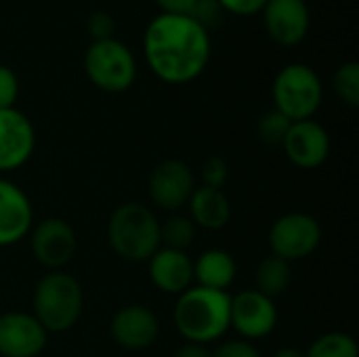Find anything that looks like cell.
Returning a JSON list of instances; mask_svg holds the SVG:
<instances>
[{"mask_svg": "<svg viewBox=\"0 0 359 357\" xmlns=\"http://www.w3.org/2000/svg\"><path fill=\"white\" fill-rule=\"evenodd\" d=\"M212 53L208 29L191 15L158 13L145 27L143 55L166 84H189L204 74Z\"/></svg>", "mask_w": 359, "mask_h": 357, "instance_id": "1", "label": "cell"}, {"mask_svg": "<svg viewBox=\"0 0 359 357\" xmlns=\"http://www.w3.org/2000/svg\"><path fill=\"white\" fill-rule=\"evenodd\" d=\"M231 297L223 290L191 286L179 295L172 318L185 343L208 345L229 330Z\"/></svg>", "mask_w": 359, "mask_h": 357, "instance_id": "2", "label": "cell"}, {"mask_svg": "<svg viewBox=\"0 0 359 357\" xmlns=\"http://www.w3.org/2000/svg\"><path fill=\"white\" fill-rule=\"evenodd\" d=\"M111 250L130 263L149 261L160 244V221L154 210L139 202L120 204L107 221Z\"/></svg>", "mask_w": 359, "mask_h": 357, "instance_id": "3", "label": "cell"}, {"mask_svg": "<svg viewBox=\"0 0 359 357\" xmlns=\"http://www.w3.org/2000/svg\"><path fill=\"white\" fill-rule=\"evenodd\" d=\"M34 318L46 332H65L76 326L82 316L84 295L80 282L63 271L42 276L32 297Z\"/></svg>", "mask_w": 359, "mask_h": 357, "instance_id": "4", "label": "cell"}, {"mask_svg": "<svg viewBox=\"0 0 359 357\" xmlns=\"http://www.w3.org/2000/svg\"><path fill=\"white\" fill-rule=\"evenodd\" d=\"M271 97L273 109L290 122L311 120L322 105L324 84L313 67L305 63H290L276 74Z\"/></svg>", "mask_w": 359, "mask_h": 357, "instance_id": "5", "label": "cell"}, {"mask_svg": "<svg viewBox=\"0 0 359 357\" xmlns=\"http://www.w3.org/2000/svg\"><path fill=\"white\" fill-rule=\"evenodd\" d=\"M84 74L103 93H124L135 84L137 59L118 38L90 42L84 53Z\"/></svg>", "mask_w": 359, "mask_h": 357, "instance_id": "6", "label": "cell"}, {"mask_svg": "<svg viewBox=\"0 0 359 357\" xmlns=\"http://www.w3.org/2000/svg\"><path fill=\"white\" fill-rule=\"evenodd\" d=\"M322 242V225L307 213H288L276 219L269 229L271 255L294 263L311 257Z\"/></svg>", "mask_w": 359, "mask_h": 357, "instance_id": "7", "label": "cell"}, {"mask_svg": "<svg viewBox=\"0 0 359 357\" xmlns=\"http://www.w3.org/2000/svg\"><path fill=\"white\" fill-rule=\"evenodd\" d=\"M278 326V307L273 299L259 290H242L231 297L229 303V328H233L244 341H261L269 337Z\"/></svg>", "mask_w": 359, "mask_h": 357, "instance_id": "8", "label": "cell"}, {"mask_svg": "<svg viewBox=\"0 0 359 357\" xmlns=\"http://www.w3.org/2000/svg\"><path fill=\"white\" fill-rule=\"evenodd\" d=\"M76 246H78L76 231L63 219L48 217L32 229V238H29L32 255L46 269L59 271L61 267H65L74 259Z\"/></svg>", "mask_w": 359, "mask_h": 357, "instance_id": "9", "label": "cell"}, {"mask_svg": "<svg viewBox=\"0 0 359 357\" xmlns=\"http://www.w3.org/2000/svg\"><path fill=\"white\" fill-rule=\"evenodd\" d=\"M196 187V177L189 164L175 158L156 164L147 183L151 202L162 210H179L187 206Z\"/></svg>", "mask_w": 359, "mask_h": 357, "instance_id": "10", "label": "cell"}, {"mask_svg": "<svg viewBox=\"0 0 359 357\" xmlns=\"http://www.w3.org/2000/svg\"><path fill=\"white\" fill-rule=\"evenodd\" d=\"M261 15L267 36L280 46H297L309 34L311 13L307 0H267Z\"/></svg>", "mask_w": 359, "mask_h": 357, "instance_id": "11", "label": "cell"}, {"mask_svg": "<svg viewBox=\"0 0 359 357\" xmlns=\"http://www.w3.org/2000/svg\"><path fill=\"white\" fill-rule=\"evenodd\" d=\"M282 149L294 166L313 170L320 168L330 156V135L313 118L292 122L282 141Z\"/></svg>", "mask_w": 359, "mask_h": 357, "instance_id": "12", "label": "cell"}, {"mask_svg": "<svg viewBox=\"0 0 359 357\" xmlns=\"http://www.w3.org/2000/svg\"><path fill=\"white\" fill-rule=\"evenodd\" d=\"M48 341V332L42 324L23 311L0 314V356L38 357Z\"/></svg>", "mask_w": 359, "mask_h": 357, "instance_id": "13", "label": "cell"}, {"mask_svg": "<svg viewBox=\"0 0 359 357\" xmlns=\"http://www.w3.org/2000/svg\"><path fill=\"white\" fill-rule=\"evenodd\" d=\"M36 147V130L17 107L0 109V173L23 166Z\"/></svg>", "mask_w": 359, "mask_h": 357, "instance_id": "14", "label": "cell"}, {"mask_svg": "<svg viewBox=\"0 0 359 357\" xmlns=\"http://www.w3.org/2000/svg\"><path fill=\"white\" fill-rule=\"evenodd\" d=\"M111 339L128 351H143L151 347L160 335L156 314L143 305H126L111 318Z\"/></svg>", "mask_w": 359, "mask_h": 357, "instance_id": "15", "label": "cell"}, {"mask_svg": "<svg viewBox=\"0 0 359 357\" xmlns=\"http://www.w3.org/2000/svg\"><path fill=\"white\" fill-rule=\"evenodd\" d=\"M149 280L164 295H183L194 286V261L185 250L160 246L149 257Z\"/></svg>", "mask_w": 359, "mask_h": 357, "instance_id": "16", "label": "cell"}, {"mask_svg": "<svg viewBox=\"0 0 359 357\" xmlns=\"http://www.w3.org/2000/svg\"><path fill=\"white\" fill-rule=\"evenodd\" d=\"M34 221L29 198L13 181L0 179V248L21 242Z\"/></svg>", "mask_w": 359, "mask_h": 357, "instance_id": "17", "label": "cell"}, {"mask_svg": "<svg viewBox=\"0 0 359 357\" xmlns=\"http://www.w3.org/2000/svg\"><path fill=\"white\" fill-rule=\"evenodd\" d=\"M187 206L191 213L189 219L194 221L196 227L217 231L223 229L231 219V204L223 189H215L206 185L196 187Z\"/></svg>", "mask_w": 359, "mask_h": 357, "instance_id": "18", "label": "cell"}, {"mask_svg": "<svg viewBox=\"0 0 359 357\" xmlns=\"http://www.w3.org/2000/svg\"><path fill=\"white\" fill-rule=\"evenodd\" d=\"M236 271L238 267H236L233 257L221 248L204 250L194 261V282L196 286H202V288L227 292V288L236 280Z\"/></svg>", "mask_w": 359, "mask_h": 357, "instance_id": "19", "label": "cell"}, {"mask_svg": "<svg viewBox=\"0 0 359 357\" xmlns=\"http://www.w3.org/2000/svg\"><path fill=\"white\" fill-rule=\"evenodd\" d=\"M290 282H292V269L288 261L269 255L259 263L255 274V290H259L261 295L276 299L288 290Z\"/></svg>", "mask_w": 359, "mask_h": 357, "instance_id": "20", "label": "cell"}, {"mask_svg": "<svg viewBox=\"0 0 359 357\" xmlns=\"http://www.w3.org/2000/svg\"><path fill=\"white\" fill-rule=\"evenodd\" d=\"M305 357H359V347L347 332H326L309 345Z\"/></svg>", "mask_w": 359, "mask_h": 357, "instance_id": "21", "label": "cell"}, {"mask_svg": "<svg viewBox=\"0 0 359 357\" xmlns=\"http://www.w3.org/2000/svg\"><path fill=\"white\" fill-rule=\"evenodd\" d=\"M196 231L198 227L194 225V221L189 217H170L164 223H160V244L166 248H175V250H185L194 244L196 240Z\"/></svg>", "mask_w": 359, "mask_h": 357, "instance_id": "22", "label": "cell"}, {"mask_svg": "<svg viewBox=\"0 0 359 357\" xmlns=\"http://www.w3.org/2000/svg\"><path fill=\"white\" fill-rule=\"evenodd\" d=\"M332 88L337 93V97L349 105V107H358L359 105V63L358 61H347L343 63L334 76H332Z\"/></svg>", "mask_w": 359, "mask_h": 357, "instance_id": "23", "label": "cell"}, {"mask_svg": "<svg viewBox=\"0 0 359 357\" xmlns=\"http://www.w3.org/2000/svg\"><path fill=\"white\" fill-rule=\"evenodd\" d=\"M290 124L292 122L286 116H282L278 109H271L259 120V137L267 145H280L282 147V141H284Z\"/></svg>", "mask_w": 359, "mask_h": 357, "instance_id": "24", "label": "cell"}, {"mask_svg": "<svg viewBox=\"0 0 359 357\" xmlns=\"http://www.w3.org/2000/svg\"><path fill=\"white\" fill-rule=\"evenodd\" d=\"M200 175H202V185L221 189V187L225 185L227 177H229V166H227V162H225L223 158L212 156V158H208V160L202 164Z\"/></svg>", "mask_w": 359, "mask_h": 357, "instance_id": "25", "label": "cell"}, {"mask_svg": "<svg viewBox=\"0 0 359 357\" xmlns=\"http://www.w3.org/2000/svg\"><path fill=\"white\" fill-rule=\"evenodd\" d=\"M19 97V78L17 74L0 63V109L15 107V101Z\"/></svg>", "mask_w": 359, "mask_h": 357, "instance_id": "26", "label": "cell"}, {"mask_svg": "<svg viewBox=\"0 0 359 357\" xmlns=\"http://www.w3.org/2000/svg\"><path fill=\"white\" fill-rule=\"evenodd\" d=\"M114 27H116V23H114L111 15L105 11H95L86 21V32L93 38V42L114 38Z\"/></svg>", "mask_w": 359, "mask_h": 357, "instance_id": "27", "label": "cell"}, {"mask_svg": "<svg viewBox=\"0 0 359 357\" xmlns=\"http://www.w3.org/2000/svg\"><path fill=\"white\" fill-rule=\"evenodd\" d=\"M221 11L236 17H255L263 11L267 0H217Z\"/></svg>", "mask_w": 359, "mask_h": 357, "instance_id": "28", "label": "cell"}, {"mask_svg": "<svg viewBox=\"0 0 359 357\" xmlns=\"http://www.w3.org/2000/svg\"><path fill=\"white\" fill-rule=\"evenodd\" d=\"M210 357H261V353L250 341L236 339V341H225L223 345H219Z\"/></svg>", "mask_w": 359, "mask_h": 357, "instance_id": "29", "label": "cell"}, {"mask_svg": "<svg viewBox=\"0 0 359 357\" xmlns=\"http://www.w3.org/2000/svg\"><path fill=\"white\" fill-rule=\"evenodd\" d=\"M160 13L168 15H194L200 0H154Z\"/></svg>", "mask_w": 359, "mask_h": 357, "instance_id": "30", "label": "cell"}, {"mask_svg": "<svg viewBox=\"0 0 359 357\" xmlns=\"http://www.w3.org/2000/svg\"><path fill=\"white\" fill-rule=\"evenodd\" d=\"M210 356H212V351H208V347H206V345L185 343V345H181V347L175 351V356L172 357H210Z\"/></svg>", "mask_w": 359, "mask_h": 357, "instance_id": "31", "label": "cell"}, {"mask_svg": "<svg viewBox=\"0 0 359 357\" xmlns=\"http://www.w3.org/2000/svg\"><path fill=\"white\" fill-rule=\"evenodd\" d=\"M273 357H305V351L294 349V347H282L273 353Z\"/></svg>", "mask_w": 359, "mask_h": 357, "instance_id": "32", "label": "cell"}]
</instances>
